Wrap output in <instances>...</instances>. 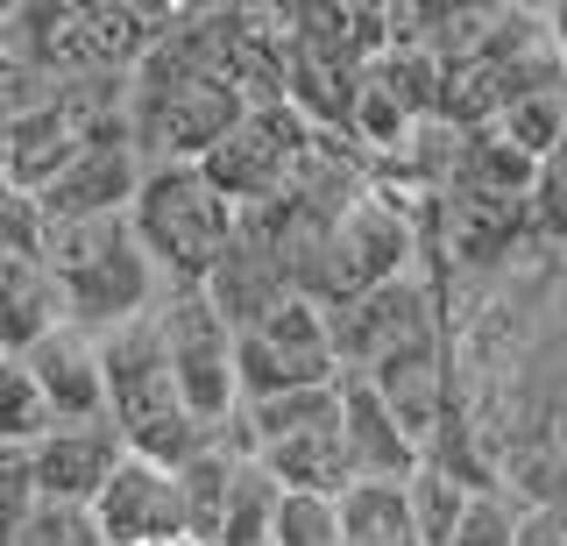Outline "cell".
Masks as SVG:
<instances>
[{"instance_id": "603a6c76", "label": "cell", "mask_w": 567, "mask_h": 546, "mask_svg": "<svg viewBox=\"0 0 567 546\" xmlns=\"http://www.w3.org/2000/svg\"><path fill=\"white\" fill-rule=\"evenodd\" d=\"M518 525H525V504L511 497V490H475L454 546H518Z\"/></svg>"}, {"instance_id": "6da1fadb", "label": "cell", "mask_w": 567, "mask_h": 546, "mask_svg": "<svg viewBox=\"0 0 567 546\" xmlns=\"http://www.w3.org/2000/svg\"><path fill=\"white\" fill-rule=\"evenodd\" d=\"M404 270H419V227L390 185H369L354 206L291 241V285L319 312H341Z\"/></svg>"}, {"instance_id": "e0dca14e", "label": "cell", "mask_w": 567, "mask_h": 546, "mask_svg": "<svg viewBox=\"0 0 567 546\" xmlns=\"http://www.w3.org/2000/svg\"><path fill=\"white\" fill-rule=\"evenodd\" d=\"M333 511H341V546H419L404 483H354Z\"/></svg>"}, {"instance_id": "d4e9b609", "label": "cell", "mask_w": 567, "mask_h": 546, "mask_svg": "<svg viewBox=\"0 0 567 546\" xmlns=\"http://www.w3.org/2000/svg\"><path fill=\"white\" fill-rule=\"evenodd\" d=\"M35 483H29V462L22 454H0V546H14L22 539V525L35 518Z\"/></svg>"}, {"instance_id": "4316f807", "label": "cell", "mask_w": 567, "mask_h": 546, "mask_svg": "<svg viewBox=\"0 0 567 546\" xmlns=\"http://www.w3.org/2000/svg\"><path fill=\"white\" fill-rule=\"evenodd\" d=\"M546 37H554L560 64H567V0H554V8H546Z\"/></svg>"}, {"instance_id": "8992f818", "label": "cell", "mask_w": 567, "mask_h": 546, "mask_svg": "<svg viewBox=\"0 0 567 546\" xmlns=\"http://www.w3.org/2000/svg\"><path fill=\"white\" fill-rule=\"evenodd\" d=\"M333 377H341V362H333L327 312H319L312 298H284L277 312L235 327V391H241V404L319 391V383H333Z\"/></svg>"}, {"instance_id": "8fae6325", "label": "cell", "mask_w": 567, "mask_h": 546, "mask_svg": "<svg viewBox=\"0 0 567 546\" xmlns=\"http://www.w3.org/2000/svg\"><path fill=\"white\" fill-rule=\"evenodd\" d=\"M22 462H29V483H35L43 504L93 511V497L106 490V475L128 462V440L106 426V419H93V426H50Z\"/></svg>"}, {"instance_id": "cb8c5ba5", "label": "cell", "mask_w": 567, "mask_h": 546, "mask_svg": "<svg viewBox=\"0 0 567 546\" xmlns=\"http://www.w3.org/2000/svg\"><path fill=\"white\" fill-rule=\"evenodd\" d=\"M14 546H106V539H100L93 511H79V504H35V518L22 525V539H14Z\"/></svg>"}, {"instance_id": "ba28073f", "label": "cell", "mask_w": 567, "mask_h": 546, "mask_svg": "<svg viewBox=\"0 0 567 546\" xmlns=\"http://www.w3.org/2000/svg\"><path fill=\"white\" fill-rule=\"evenodd\" d=\"M312 135L319 128H306V114H291L284 100L277 107H248V121L206 156L199 171L235 214H256V206H270L277 192L291 185V171H298V156L312 150Z\"/></svg>"}, {"instance_id": "9a60e30c", "label": "cell", "mask_w": 567, "mask_h": 546, "mask_svg": "<svg viewBox=\"0 0 567 546\" xmlns=\"http://www.w3.org/2000/svg\"><path fill=\"white\" fill-rule=\"evenodd\" d=\"M64 327V291L43 256H0V356H29L43 333Z\"/></svg>"}, {"instance_id": "ac0fdd59", "label": "cell", "mask_w": 567, "mask_h": 546, "mask_svg": "<svg viewBox=\"0 0 567 546\" xmlns=\"http://www.w3.org/2000/svg\"><path fill=\"white\" fill-rule=\"evenodd\" d=\"M277 475L241 454L235 462V483H227V511H220V539L213 546H270V518H277Z\"/></svg>"}, {"instance_id": "277c9868", "label": "cell", "mask_w": 567, "mask_h": 546, "mask_svg": "<svg viewBox=\"0 0 567 546\" xmlns=\"http://www.w3.org/2000/svg\"><path fill=\"white\" fill-rule=\"evenodd\" d=\"M128 227H135L142 256H150V270L164 277V291H206V277L227 256L241 214L206 185L199 164H150L128 206Z\"/></svg>"}, {"instance_id": "7402d4cb", "label": "cell", "mask_w": 567, "mask_h": 546, "mask_svg": "<svg viewBox=\"0 0 567 546\" xmlns=\"http://www.w3.org/2000/svg\"><path fill=\"white\" fill-rule=\"evenodd\" d=\"M341 497H306V490H284L277 518H270V546H341Z\"/></svg>"}, {"instance_id": "44dd1931", "label": "cell", "mask_w": 567, "mask_h": 546, "mask_svg": "<svg viewBox=\"0 0 567 546\" xmlns=\"http://www.w3.org/2000/svg\"><path fill=\"white\" fill-rule=\"evenodd\" d=\"M50 433V412L35 398V377L22 356H0V454H29Z\"/></svg>"}, {"instance_id": "5b68a950", "label": "cell", "mask_w": 567, "mask_h": 546, "mask_svg": "<svg viewBox=\"0 0 567 546\" xmlns=\"http://www.w3.org/2000/svg\"><path fill=\"white\" fill-rule=\"evenodd\" d=\"M447 298L425 270H404L377 285L369 298H354V306L327 312V333H333V362H341V377H369V369L412 356V348H433L447 341Z\"/></svg>"}, {"instance_id": "7c38bea8", "label": "cell", "mask_w": 567, "mask_h": 546, "mask_svg": "<svg viewBox=\"0 0 567 546\" xmlns=\"http://www.w3.org/2000/svg\"><path fill=\"white\" fill-rule=\"evenodd\" d=\"M284 298H298L291 262H284V249L270 241V227L241 214L227 256L213 262V277H206V306L220 312L227 327H248V320H262V312H277Z\"/></svg>"}, {"instance_id": "5bb4252c", "label": "cell", "mask_w": 567, "mask_h": 546, "mask_svg": "<svg viewBox=\"0 0 567 546\" xmlns=\"http://www.w3.org/2000/svg\"><path fill=\"white\" fill-rule=\"evenodd\" d=\"M341 440H348L354 483H412L425 468V447L398 426V412L362 377H341Z\"/></svg>"}, {"instance_id": "2e32d148", "label": "cell", "mask_w": 567, "mask_h": 546, "mask_svg": "<svg viewBox=\"0 0 567 546\" xmlns=\"http://www.w3.org/2000/svg\"><path fill=\"white\" fill-rule=\"evenodd\" d=\"M256 462L277 475V490H306V497H341V490H354V462H348L341 419L298 433V440H277V447H262Z\"/></svg>"}, {"instance_id": "30bf717a", "label": "cell", "mask_w": 567, "mask_h": 546, "mask_svg": "<svg viewBox=\"0 0 567 546\" xmlns=\"http://www.w3.org/2000/svg\"><path fill=\"white\" fill-rule=\"evenodd\" d=\"M93 525H100L106 546H164V539H192L177 468L128 454V462L106 475V490L93 497Z\"/></svg>"}, {"instance_id": "484cf974", "label": "cell", "mask_w": 567, "mask_h": 546, "mask_svg": "<svg viewBox=\"0 0 567 546\" xmlns=\"http://www.w3.org/2000/svg\"><path fill=\"white\" fill-rule=\"evenodd\" d=\"M518 546H567V525L554 518V511H525V525H518Z\"/></svg>"}, {"instance_id": "ffe728a7", "label": "cell", "mask_w": 567, "mask_h": 546, "mask_svg": "<svg viewBox=\"0 0 567 546\" xmlns=\"http://www.w3.org/2000/svg\"><path fill=\"white\" fill-rule=\"evenodd\" d=\"M489 128L504 135L518 156L546 164L554 150H567V85H554V93H532V100H511V107L496 114Z\"/></svg>"}, {"instance_id": "9c48e42d", "label": "cell", "mask_w": 567, "mask_h": 546, "mask_svg": "<svg viewBox=\"0 0 567 546\" xmlns=\"http://www.w3.org/2000/svg\"><path fill=\"white\" fill-rule=\"evenodd\" d=\"M142 150L128 135V114L93 128V143H85L71 164L35 192V227H79V220H106V214H128L135 192H142Z\"/></svg>"}, {"instance_id": "7a4b0ae2", "label": "cell", "mask_w": 567, "mask_h": 546, "mask_svg": "<svg viewBox=\"0 0 567 546\" xmlns=\"http://www.w3.org/2000/svg\"><path fill=\"white\" fill-rule=\"evenodd\" d=\"M100 377H106V426L128 440V454L142 462H164V468H185L192 454L206 447V426L185 412L177 398V377H171V356H164V327L156 312L100 333Z\"/></svg>"}, {"instance_id": "f1b7e54d", "label": "cell", "mask_w": 567, "mask_h": 546, "mask_svg": "<svg viewBox=\"0 0 567 546\" xmlns=\"http://www.w3.org/2000/svg\"><path fill=\"white\" fill-rule=\"evenodd\" d=\"M554 518H560V525H567V504H560V511H554Z\"/></svg>"}, {"instance_id": "4fadbf2b", "label": "cell", "mask_w": 567, "mask_h": 546, "mask_svg": "<svg viewBox=\"0 0 567 546\" xmlns=\"http://www.w3.org/2000/svg\"><path fill=\"white\" fill-rule=\"evenodd\" d=\"M29 377H35V398H43L50 426H93L106 419V377H100V333L85 327H58L29 348Z\"/></svg>"}, {"instance_id": "83f0119b", "label": "cell", "mask_w": 567, "mask_h": 546, "mask_svg": "<svg viewBox=\"0 0 567 546\" xmlns=\"http://www.w3.org/2000/svg\"><path fill=\"white\" fill-rule=\"evenodd\" d=\"M164 546H199V539H164Z\"/></svg>"}, {"instance_id": "d6986e66", "label": "cell", "mask_w": 567, "mask_h": 546, "mask_svg": "<svg viewBox=\"0 0 567 546\" xmlns=\"http://www.w3.org/2000/svg\"><path fill=\"white\" fill-rule=\"evenodd\" d=\"M404 497H412L419 546H454L461 518H468V504H475V490L461 483V475H447V468H433V462H425V468L412 475V483H404Z\"/></svg>"}, {"instance_id": "52a82bcc", "label": "cell", "mask_w": 567, "mask_h": 546, "mask_svg": "<svg viewBox=\"0 0 567 546\" xmlns=\"http://www.w3.org/2000/svg\"><path fill=\"white\" fill-rule=\"evenodd\" d=\"M156 327H164V356H171V377H177L185 412L199 419L206 433H227L235 412H241V391H235V327L206 306V291H164Z\"/></svg>"}, {"instance_id": "3957f363", "label": "cell", "mask_w": 567, "mask_h": 546, "mask_svg": "<svg viewBox=\"0 0 567 546\" xmlns=\"http://www.w3.org/2000/svg\"><path fill=\"white\" fill-rule=\"evenodd\" d=\"M35 256L50 262L64 291V320L85 333H114L142 320V312L164 306V277L150 270L128 214H106V220H79V227H43Z\"/></svg>"}]
</instances>
